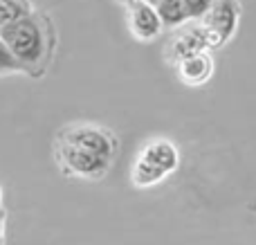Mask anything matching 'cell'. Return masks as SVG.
<instances>
[{
    "label": "cell",
    "mask_w": 256,
    "mask_h": 245,
    "mask_svg": "<svg viewBox=\"0 0 256 245\" xmlns=\"http://www.w3.org/2000/svg\"><path fill=\"white\" fill-rule=\"evenodd\" d=\"M120 153V138L99 122H70L54 133L52 158L66 178L97 182L110 174Z\"/></svg>",
    "instance_id": "obj_1"
},
{
    "label": "cell",
    "mask_w": 256,
    "mask_h": 245,
    "mask_svg": "<svg viewBox=\"0 0 256 245\" xmlns=\"http://www.w3.org/2000/svg\"><path fill=\"white\" fill-rule=\"evenodd\" d=\"M0 38L30 79H43L50 72L58 48L56 22L45 9L36 7L20 20L0 27Z\"/></svg>",
    "instance_id": "obj_2"
},
{
    "label": "cell",
    "mask_w": 256,
    "mask_h": 245,
    "mask_svg": "<svg viewBox=\"0 0 256 245\" xmlns=\"http://www.w3.org/2000/svg\"><path fill=\"white\" fill-rule=\"evenodd\" d=\"M180 146L171 138L155 135L140 146L130 164V184L135 189H153L180 169Z\"/></svg>",
    "instance_id": "obj_3"
},
{
    "label": "cell",
    "mask_w": 256,
    "mask_h": 245,
    "mask_svg": "<svg viewBox=\"0 0 256 245\" xmlns=\"http://www.w3.org/2000/svg\"><path fill=\"white\" fill-rule=\"evenodd\" d=\"M243 18V2L240 0H214L207 16L200 20L204 30L209 52H218L234 40Z\"/></svg>",
    "instance_id": "obj_4"
},
{
    "label": "cell",
    "mask_w": 256,
    "mask_h": 245,
    "mask_svg": "<svg viewBox=\"0 0 256 245\" xmlns=\"http://www.w3.org/2000/svg\"><path fill=\"white\" fill-rule=\"evenodd\" d=\"M207 38H204V30L200 22L191 20L186 25L178 27V30L171 32V36L166 38L162 50V56L168 66L176 68L180 61L194 56V54L207 52Z\"/></svg>",
    "instance_id": "obj_5"
},
{
    "label": "cell",
    "mask_w": 256,
    "mask_h": 245,
    "mask_svg": "<svg viewBox=\"0 0 256 245\" xmlns=\"http://www.w3.org/2000/svg\"><path fill=\"white\" fill-rule=\"evenodd\" d=\"M126 25L132 38L140 43H150L158 40L164 32V25L160 20V14L155 4L146 2V0H132L126 4Z\"/></svg>",
    "instance_id": "obj_6"
},
{
    "label": "cell",
    "mask_w": 256,
    "mask_h": 245,
    "mask_svg": "<svg viewBox=\"0 0 256 245\" xmlns=\"http://www.w3.org/2000/svg\"><path fill=\"white\" fill-rule=\"evenodd\" d=\"M214 72H216V61H214V52H200L194 56L184 58L176 66L178 81L186 88H202L212 81Z\"/></svg>",
    "instance_id": "obj_7"
},
{
    "label": "cell",
    "mask_w": 256,
    "mask_h": 245,
    "mask_svg": "<svg viewBox=\"0 0 256 245\" xmlns=\"http://www.w3.org/2000/svg\"><path fill=\"white\" fill-rule=\"evenodd\" d=\"M155 9H158V14H160V20H162L164 30L173 32V30H178V27L191 22V16L182 0H160V2L155 4Z\"/></svg>",
    "instance_id": "obj_8"
},
{
    "label": "cell",
    "mask_w": 256,
    "mask_h": 245,
    "mask_svg": "<svg viewBox=\"0 0 256 245\" xmlns=\"http://www.w3.org/2000/svg\"><path fill=\"white\" fill-rule=\"evenodd\" d=\"M36 7L32 0H0V27L20 20L22 16H27Z\"/></svg>",
    "instance_id": "obj_9"
},
{
    "label": "cell",
    "mask_w": 256,
    "mask_h": 245,
    "mask_svg": "<svg viewBox=\"0 0 256 245\" xmlns=\"http://www.w3.org/2000/svg\"><path fill=\"white\" fill-rule=\"evenodd\" d=\"M14 74H22L18 68L16 58L12 56V52L7 50L4 40L0 38V76H14Z\"/></svg>",
    "instance_id": "obj_10"
},
{
    "label": "cell",
    "mask_w": 256,
    "mask_h": 245,
    "mask_svg": "<svg viewBox=\"0 0 256 245\" xmlns=\"http://www.w3.org/2000/svg\"><path fill=\"white\" fill-rule=\"evenodd\" d=\"M182 2H184L186 12H189V16H191V20L200 22L204 16H207L209 9H212L214 0H182Z\"/></svg>",
    "instance_id": "obj_11"
},
{
    "label": "cell",
    "mask_w": 256,
    "mask_h": 245,
    "mask_svg": "<svg viewBox=\"0 0 256 245\" xmlns=\"http://www.w3.org/2000/svg\"><path fill=\"white\" fill-rule=\"evenodd\" d=\"M4 220H7V210L0 205V245H4Z\"/></svg>",
    "instance_id": "obj_12"
},
{
    "label": "cell",
    "mask_w": 256,
    "mask_h": 245,
    "mask_svg": "<svg viewBox=\"0 0 256 245\" xmlns=\"http://www.w3.org/2000/svg\"><path fill=\"white\" fill-rule=\"evenodd\" d=\"M117 2H122V4L126 7V4H128V2H132V0H117Z\"/></svg>",
    "instance_id": "obj_13"
},
{
    "label": "cell",
    "mask_w": 256,
    "mask_h": 245,
    "mask_svg": "<svg viewBox=\"0 0 256 245\" xmlns=\"http://www.w3.org/2000/svg\"><path fill=\"white\" fill-rule=\"evenodd\" d=\"M146 2H150V4H158V2H160V0H146Z\"/></svg>",
    "instance_id": "obj_14"
},
{
    "label": "cell",
    "mask_w": 256,
    "mask_h": 245,
    "mask_svg": "<svg viewBox=\"0 0 256 245\" xmlns=\"http://www.w3.org/2000/svg\"><path fill=\"white\" fill-rule=\"evenodd\" d=\"M0 205H2V187H0Z\"/></svg>",
    "instance_id": "obj_15"
}]
</instances>
